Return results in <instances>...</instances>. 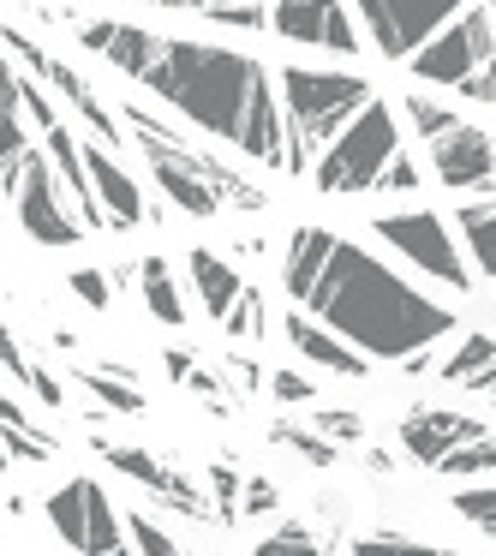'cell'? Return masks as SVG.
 Segmentation results:
<instances>
[{"instance_id":"obj_1","label":"cell","mask_w":496,"mask_h":556,"mask_svg":"<svg viewBox=\"0 0 496 556\" xmlns=\"http://www.w3.org/2000/svg\"><path fill=\"white\" fill-rule=\"evenodd\" d=\"M144 90L162 109L180 114L186 126H198L204 138H221V144H233L240 156L293 174L281 90H276V73H269L257 54L221 49V42L168 37L162 61L144 73Z\"/></svg>"},{"instance_id":"obj_2","label":"cell","mask_w":496,"mask_h":556,"mask_svg":"<svg viewBox=\"0 0 496 556\" xmlns=\"http://www.w3.org/2000/svg\"><path fill=\"white\" fill-rule=\"evenodd\" d=\"M300 312H311L323 329L353 341L365 359H389V365L412 359L424 348H443L448 329H460L455 312L436 293L407 281L383 252H371L359 240H341V233L329 245V264L311 281Z\"/></svg>"},{"instance_id":"obj_3","label":"cell","mask_w":496,"mask_h":556,"mask_svg":"<svg viewBox=\"0 0 496 556\" xmlns=\"http://www.w3.org/2000/svg\"><path fill=\"white\" fill-rule=\"evenodd\" d=\"M120 121H126V132H132V144L144 150L150 180L162 186V198H168L180 216L209 222V216H221V210H264V192H257L240 168H228L216 150L198 144L186 126L156 121V114L138 109V102L120 109Z\"/></svg>"},{"instance_id":"obj_4","label":"cell","mask_w":496,"mask_h":556,"mask_svg":"<svg viewBox=\"0 0 496 556\" xmlns=\"http://www.w3.org/2000/svg\"><path fill=\"white\" fill-rule=\"evenodd\" d=\"M276 90H281V121H288L293 174L311 168L341 138V126L377 97V85L365 73H335V66H281Z\"/></svg>"},{"instance_id":"obj_5","label":"cell","mask_w":496,"mask_h":556,"mask_svg":"<svg viewBox=\"0 0 496 556\" xmlns=\"http://www.w3.org/2000/svg\"><path fill=\"white\" fill-rule=\"evenodd\" d=\"M400 156V121H395V102L371 97L347 126L341 138L311 162V186L329 198H347V192H377L383 168Z\"/></svg>"},{"instance_id":"obj_6","label":"cell","mask_w":496,"mask_h":556,"mask_svg":"<svg viewBox=\"0 0 496 556\" xmlns=\"http://www.w3.org/2000/svg\"><path fill=\"white\" fill-rule=\"evenodd\" d=\"M371 233L407 269H419L424 281H443L448 293H472V288H479V276H472L467 252H460V240H455V222L436 216V210H389V216L371 222Z\"/></svg>"},{"instance_id":"obj_7","label":"cell","mask_w":496,"mask_h":556,"mask_svg":"<svg viewBox=\"0 0 496 556\" xmlns=\"http://www.w3.org/2000/svg\"><path fill=\"white\" fill-rule=\"evenodd\" d=\"M42 520H49V532L78 556H109L126 544V515L114 508V496L102 491L90 472L54 484V491L42 496Z\"/></svg>"},{"instance_id":"obj_8","label":"cell","mask_w":496,"mask_h":556,"mask_svg":"<svg viewBox=\"0 0 496 556\" xmlns=\"http://www.w3.org/2000/svg\"><path fill=\"white\" fill-rule=\"evenodd\" d=\"M472 0H353V18H359L365 42H371L383 61H412L424 42L443 25H455Z\"/></svg>"},{"instance_id":"obj_9","label":"cell","mask_w":496,"mask_h":556,"mask_svg":"<svg viewBox=\"0 0 496 556\" xmlns=\"http://www.w3.org/2000/svg\"><path fill=\"white\" fill-rule=\"evenodd\" d=\"M484 61H496V18H491V7H484V0H472V7L455 18V25H443L419 54H412L407 73L419 78V85L460 90Z\"/></svg>"},{"instance_id":"obj_10","label":"cell","mask_w":496,"mask_h":556,"mask_svg":"<svg viewBox=\"0 0 496 556\" xmlns=\"http://www.w3.org/2000/svg\"><path fill=\"white\" fill-rule=\"evenodd\" d=\"M7 198H13V210H18V228H25L37 245L85 240V222H78L73 204H66V186H61V174H54L49 150H30V156L18 162V180H13Z\"/></svg>"},{"instance_id":"obj_11","label":"cell","mask_w":496,"mask_h":556,"mask_svg":"<svg viewBox=\"0 0 496 556\" xmlns=\"http://www.w3.org/2000/svg\"><path fill=\"white\" fill-rule=\"evenodd\" d=\"M424 168L436 174V186H448L460 198H484V192L496 198V138L484 126L460 121L424 144Z\"/></svg>"},{"instance_id":"obj_12","label":"cell","mask_w":496,"mask_h":556,"mask_svg":"<svg viewBox=\"0 0 496 556\" xmlns=\"http://www.w3.org/2000/svg\"><path fill=\"white\" fill-rule=\"evenodd\" d=\"M269 25L281 42H305V49H329V54H359L365 30L353 18L347 0H276Z\"/></svg>"},{"instance_id":"obj_13","label":"cell","mask_w":496,"mask_h":556,"mask_svg":"<svg viewBox=\"0 0 496 556\" xmlns=\"http://www.w3.org/2000/svg\"><path fill=\"white\" fill-rule=\"evenodd\" d=\"M97 455L109 460L114 472H126L138 491H150V496H162L168 508H180V515H209V503L198 496V484L186 479V472H174L168 460H156L150 448H138V443H109V437H97Z\"/></svg>"},{"instance_id":"obj_14","label":"cell","mask_w":496,"mask_h":556,"mask_svg":"<svg viewBox=\"0 0 496 556\" xmlns=\"http://www.w3.org/2000/svg\"><path fill=\"white\" fill-rule=\"evenodd\" d=\"M479 437H491L472 413H455V407H412L407 419H400V448H407L419 467H443L455 448L479 443Z\"/></svg>"},{"instance_id":"obj_15","label":"cell","mask_w":496,"mask_h":556,"mask_svg":"<svg viewBox=\"0 0 496 556\" xmlns=\"http://www.w3.org/2000/svg\"><path fill=\"white\" fill-rule=\"evenodd\" d=\"M78 42H85L90 54H102L114 73L138 78V85H144V73L162 61V49H168V37H156V30H144V25H120V18H85V25H78Z\"/></svg>"},{"instance_id":"obj_16","label":"cell","mask_w":496,"mask_h":556,"mask_svg":"<svg viewBox=\"0 0 496 556\" xmlns=\"http://www.w3.org/2000/svg\"><path fill=\"white\" fill-rule=\"evenodd\" d=\"M281 329H288V348L300 353L305 365H317V371H335V377H365L371 371V359H365L353 341H341L335 329H323L311 312H300V305L281 317Z\"/></svg>"},{"instance_id":"obj_17","label":"cell","mask_w":496,"mask_h":556,"mask_svg":"<svg viewBox=\"0 0 496 556\" xmlns=\"http://www.w3.org/2000/svg\"><path fill=\"white\" fill-rule=\"evenodd\" d=\"M85 168H90V186H97V204H102V216H109V228H138V222L150 216L144 186L114 162V150L85 144Z\"/></svg>"},{"instance_id":"obj_18","label":"cell","mask_w":496,"mask_h":556,"mask_svg":"<svg viewBox=\"0 0 496 556\" xmlns=\"http://www.w3.org/2000/svg\"><path fill=\"white\" fill-rule=\"evenodd\" d=\"M329 245H335V233L317 228V222H300V228L288 233V252H281V288H288V300H293V305H305L311 281L323 276Z\"/></svg>"},{"instance_id":"obj_19","label":"cell","mask_w":496,"mask_h":556,"mask_svg":"<svg viewBox=\"0 0 496 556\" xmlns=\"http://www.w3.org/2000/svg\"><path fill=\"white\" fill-rule=\"evenodd\" d=\"M186 276H192V293H198V305H204V317H216V324L245 293V276L228 264V257L209 252V245H192V252H186Z\"/></svg>"},{"instance_id":"obj_20","label":"cell","mask_w":496,"mask_h":556,"mask_svg":"<svg viewBox=\"0 0 496 556\" xmlns=\"http://www.w3.org/2000/svg\"><path fill=\"white\" fill-rule=\"evenodd\" d=\"M436 377H443V383H455V389H491V395H496V336L467 329V336L443 353Z\"/></svg>"},{"instance_id":"obj_21","label":"cell","mask_w":496,"mask_h":556,"mask_svg":"<svg viewBox=\"0 0 496 556\" xmlns=\"http://www.w3.org/2000/svg\"><path fill=\"white\" fill-rule=\"evenodd\" d=\"M455 240H460V252H467L472 276L496 281V198H479V204L455 210Z\"/></svg>"},{"instance_id":"obj_22","label":"cell","mask_w":496,"mask_h":556,"mask_svg":"<svg viewBox=\"0 0 496 556\" xmlns=\"http://www.w3.org/2000/svg\"><path fill=\"white\" fill-rule=\"evenodd\" d=\"M138 293H144L150 317H162L168 329H186V293H180V281H174V264H168L162 252L138 257Z\"/></svg>"},{"instance_id":"obj_23","label":"cell","mask_w":496,"mask_h":556,"mask_svg":"<svg viewBox=\"0 0 496 556\" xmlns=\"http://www.w3.org/2000/svg\"><path fill=\"white\" fill-rule=\"evenodd\" d=\"M78 383H85L90 395L102 401V407H114V413H144V395H138L132 377H120L114 365H97V371H85Z\"/></svg>"},{"instance_id":"obj_24","label":"cell","mask_w":496,"mask_h":556,"mask_svg":"<svg viewBox=\"0 0 496 556\" xmlns=\"http://www.w3.org/2000/svg\"><path fill=\"white\" fill-rule=\"evenodd\" d=\"M252 556H323V544H317V532L305 520H281V527H269L252 544Z\"/></svg>"},{"instance_id":"obj_25","label":"cell","mask_w":496,"mask_h":556,"mask_svg":"<svg viewBox=\"0 0 496 556\" xmlns=\"http://www.w3.org/2000/svg\"><path fill=\"white\" fill-rule=\"evenodd\" d=\"M353 556H455V551L424 544V539H400V532H365V539H353Z\"/></svg>"},{"instance_id":"obj_26","label":"cell","mask_w":496,"mask_h":556,"mask_svg":"<svg viewBox=\"0 0 496 556\" xmlns=\"http://www.w3.org/2000/svg\"><path fill=\"white\" fill-rule=\"evenodd\" d=\"M407 121H412V132L431 144V138H443L448 126H460V114H455V102H431V97H407Z\"/></svg>"},{"instance_id":"obj_27","label":"cell","mask_w":496,"mask_h":556,"mask_svg":"<svg viewBox=\"0 0 496 556\" xmlns=\"http://www.w3.org/2000/svg\"><path fill=\"white\" fill-rule=\"evenodd\" d=\"M221 329H228L233 341H252V336H264V288H252V281H245V293L233 300V312L221 317Z\"/></svg>"},{"instance_id":"obj_28","label":"cell","mask_w":496,"mask_h":556,"mask_svg":"<svg viewBox=\"0 0 496 556\" xmlns=\"http://www.w3.org/2000/svg\"><path fill=\"white\" fill-rule=\"evenodd\" d=\"M276 443L293 448V455H305L311 467H335V443H329L323 431H311V425H305V431L300 425H276Z\"/></svg>"},{"instance_id":"obj_29","label":"cell","mask_w":496,"mask_h":556,"mask_svg":"<svg viewBox=\"0 0 496 556\" xmlns=\"http://www.w3.org/2000/svg\"><path fill=\"white\" fill-rule=\"evenodd\" d=\"M443 479H472V472H496V437H479V443L455 448V455L443 460Z\"/></svg>"},{"instance_id":"obj_30","label":"cell","mask_w":496,"mask_h":556,"mask_svg":"<svg viewBox=\"0 0 496 556\" xmlns=\"http://www.w3.org/2000/svg\"><path fill=\"white\" fill-rule=\"evenodd\" d=\"M455 515L496 539V484H467V491H455Z\"/></svg>"},{"instance_id":"obj_31","label":"cell","mask_w":496,"mask_h":556,"mask_svg":"<svg viewBox=\"0 0 496 556\" xmlns=\"http://www.w3.org/2000/svg\"><path fill=\"white\" fill-rule=\"evenodd\" d=\"M126 544H132L138 556H180V544H174L150 515H126Z\"/></svg>"},{"instance_id":"obj_32","label":"cell","mask_w":496,"mask_h":556,"mask_svg":"<svg viewBox=\"0 0 496 556\" xmlns=\"http://www.w3.org/2000/svg\"><path fill=\"white\" fill-rule=\"evenodd\" d=\"M209 25L216 30H264L269 25V13L257 7V0H228V7H209Z\"/></svg>"},{"instance_id":"obj_33","label":"cell","mask_w":496,"mask_h":556,"mask_svg":"<svg viewBox=\"0 0 496 556\" xmlns=\"http://www.w3.org/2000/svg\"><path fill=\"white\" fill-rule=\"evenodd\" d=\"M377 192H400V198H407V192H424V162L412 156V150H400V156L383 168V180H377Z\"/></svg>"},{"instance_id":"obj_34","label":"cell","mask_w":496,"mask_h":556,"mask_svg":"<svg viewBox=\"0 0 496 556\" xmlns=\"http://www.w3.org/2000/svg\"><path fill=\"white\" fill-rule=\"evenodd\" d=\"M18 102H25V121L37 126V138L49 132V126H61V109H54V97H49V85H42V78L25 73V97H18Z\"/></svg>"},{"instance_id":"obj_35","label":"cell","mask_w":496,"mask_h":556,"mask_svg":"<svg viewBox=\"0 0 496 556\" xmlns=\"http://www.w3.org/2000/svg\"><path fill=\"white\" fill-rule=\"evenodd\" d=\"M66 288H73L78 293V300H85L90 305V312H109V305H114V281L109 276H102V269H73V276H66Z\"/></svg>"},{"instance_id":"obj_36","label":"cell","mask_w":496,"mask_h":556,"mask_svg":"<svg viewBox=\"0 0 496 556\" xmlns=\"http://www.w3.org/2000/svg\"><path fill=\"white\" fill-rule=\"evenodd\" d=\"M269 395H276L281 407H311V401H317V377H305V371H269Z\"/></svg>"},{"instance_id":"obj_37","label":"cell","mask_w":496,"mask_h":556,"mask_svg":"<svg viewBox=\"0 0 496 556\" xmlns=\"http://www.w3.org/2000/svg\"><path fill=\"white\" fill-rule=\"evenodd\" d=\"M311 431H323L329 443L341 448V443H359V437H365V419H359V413H347V407H323L311 419Z\"/></svg>"},{"instance_id":"obj_38","label":"cell","mask_w":496,"mask_h":556,"mask_svg":"<svg viewBox=\"0 0 496 556\" xmlns=\"http://www.w3.org/2000/svg\"><path fill=\"white\" fill-rule=\"evenodd\" d=\"M209 491H216V508H221V520H240V472L228 467V460H216V467H209Z\"/></svg>"},{"instance_id":"obj_39","label":"cell","mask_w":496,"mask_h":556,"mask_svg":"<svg viewBox=\"0 0 496 556\" xmlns=\"http://www.w3.org/2000/svg\"><path fill=\"white\" fill-rule=\"evenodd\" d=\"M276 503H281V491L252 472V479H245V491H240V515H252V520H257V515H276Z\"/></svg>"},{"instance_id":"obj_40","label":"cell","mask_w":496,"mask_h":556,"mask_svg":"<svg viewBox=\"0 0 496 556\" xmlns=\"http://www.w3.org/2000/svg\"><path fill=\"white\" fill-rule=\"evenodd\" d=\"M25 389L42 401V407H66V383L49 371V365H30V371H25Z\"/></svg>"},{"instance_id":"obj_41","label":"cell","mask_w":496,"mask_h":556,"mask_svg":"<svg viewBox=\"0 0 496 556\" xmlns=\"http://www.w3.org/2000/svg\"><path fill=\"white\" fill-rule=\"evenodd\" d=\"M460 97H472L479 109H496V61H484L479 73H472L467 85H460Z\"/></svg>"},{"instance_id":"obj_42","label":"cell","mask_w":496,"mask_h":556,"mask_svg":"<svg viewBox=\"0 0 496 556\" xmlns=\"http://www.w3.org/2000/svg\"><path fill=\"white\" fill-rule=\"evenodd\" d=\"M0 365H7V371H13L18 383H25V371H30L25 348H18V341H13V329H7V324H0Z\"/></svg>"},{"instance_id":"obj_43","label":"cell","mask_w":496,"mask_h":556,"mask_svg":"<svg viewBox=\"0 0 496 556\" xmlns=\"http://www.w3.org/2000/svg\"><path fill=\"white\" fill-rule=\"evenodd\" d=\"M228 371L240 377V389H257V377H269V371H257L252 359H228Z\"/></svg>"},{"instance_id":"obj_44","label":"cell","mask_w":496,"mask_h":556,"mask_svg":"<svg viewBox=\"0 0 496 556\" xmlns=\"http://www.w3.org/2000/svg\"><path fill=\"white\" fill-rule=\"evenodd\" d=\"M0 425H30V413H25V407H18V401H13V395H0Z\"/></svg>"},{"instance_id":"obj_45","label":"cell","mask_w":496,"mask_h":556,"mask_svg":"<svg viewBox=\"0 0 496 556\" xmlns=\"http://www.w3.org/2000/svg\"><path fill=\"white\" fill-rule=\"evenodd\" d=\"M150 7H186V13H209V7H228V0H150Z\"/></svg>"},{"instance_id":"obj_46","label":"cell","mask_w":496,"mask_h":556,"mask_svg":"<svg viewBox=\"0 0 496 556\" xmlns=\"http://www.w3.org/2000/svg\"><path fill=\"white\" fill-rule=\"evenodd\" d=\"M7 467H13V455H7V437H0V472H7Z\"/></svg>"},{"instance_id":"obj_47","label":"cell","mask_w":496,"mask_h":556,"mask_svg":"<svg viewBox=\"0 0 496 556\" xmlns=\"http://www.w3.org/2000/svg\"><path fill=\"white\" fill-rule=\"evenodd\" d=\"M109 556H138V551H132V544H120V551H109Z\"/></svg>"},{"instance_id":"obj_48","label":"cell","mask_w":496,"mask_h":556,"mask_svg":"<svg viewBox=\"0 0 496 556\" xmlns=\"http://www.w3.org/2000/svg\"><path fill=\"white\" fill-rule=\"evenodd\" d=\"M484 7H491V18H496V0H484Z\"/></svg>"}]
</instances>
